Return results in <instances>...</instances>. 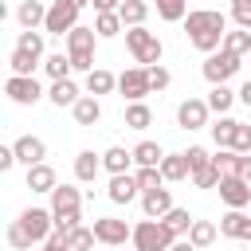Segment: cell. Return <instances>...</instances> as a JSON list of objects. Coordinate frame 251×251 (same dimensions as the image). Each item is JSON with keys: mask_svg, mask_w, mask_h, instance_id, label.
Wrapping results in <instances>:
<instances>
[{"mask_svg": "<svg viewBox=\"0 0 251 251\" xmlns=\"http://www.w3.org/2000/svg\"><path fill=\"white\" fill-rule=\"evenodd\" d=\"M184 31H188V43L204 55L220 51L224 47V35H227V16L216 12V8H192L184 16Z\"/></svg>", "mask_w": 251, "mask_h": 251, "instance_id": "6da1fadb", "label": "cell"}, {"mask_svg": "<svg viewBox=\"0 0 251 251\" xmlns=\"http://www.w3.org/2000/svg\"><path fill=\"white\" fill-rule=\"evenodd\" d=\"M173 239H180V235H176V231H169V224H165V220L145 216V220H137V224H133V251H169V247H173Z\"/></svg>", "mask_w": 251, "mask_h": 251, "instance_id": "7a4b0ae2", "label": "cell"}, {"mask_svg": "<svg viewBox=\"0 0 251 251\" xmlns=\"http://www.w3.org/2000/svg\"><path fill=\"white\" fill-rule=\"evenodd\" d=\"M126 47H129V55L141 63V67H157L161 63V55H165V47H161V39L141 24V27H126Z\"/></svg>", "mask_w": 251, "mask_h": 251, "instance_id": "3957f363", "label": "cell"}, {"mask_svg": "<svg viewBox=\"0 0 251 251\" xmlns=\"http://www.w3.org/2000/svg\"><path fill=\"white\" fill-rule=\"evenodd\" d=\"M239 67H243V59H239V55H231L227 47H220V51L204 55V67H200V71H204V78H208L212 86H220V82H227Z\"/></svg>", "mask_w": 251, "mask_h": 251, "instance_id": "277c9868", "label": "cell"}, {"mask_svg": "<svg viewBox=\"0 0 251 251\" xmlns=\"http://www.w3.org/2000/svg\"><path fill=\"white\" fill-rule=\"evenodd\" d=\"M118 90L126 102H145V94H153V82H149V67H129L118 75Z\"/></svg>", "mask_w": 251, "mask_h": 251, "instance_id": "5b68a950", "label": "cell"}, {"mask_svg": "<svg viewBox=\"0 0 251 251\" xmlns=\"http://www.w3.org/2000/svg\"><path fill=\"white\" fill-rule=\"evenodd\" d=\"M4 94L16 102V106H35L47 90L39 86V78L35 75H8V82H4Z\"/></svg>", "mask_w": 251, "mask_h": 251, "instance_id": "8992f818", "label": "cell"}, {"mask_svg": "<svg viewBox=\"0 0 251 251\" xmlns=\"http://www.w3.org/2000/svg\"><path fill=\"white\" fill-rule=\"evenodd\" d=\"M78 12H82V8H75L71 0H55V4L47 8L43 31H47V35H67V31H75V27H78Z\"/></svg>", "mask_w": 251, "mask_h": 251, "instance_id": "52a82bcc", "label": "cell"}, {"mask_svg": "<svg viewBox=\"0 0 251 251\" xmlns=\"http://www.w3.org/2000/svg\"><path fill=\"white\" fill-rule=\"evenodd\" d=\"M20 224H24V231L35 243H47V235L55 231V212L51 208H24L20 212Z\"/></svg>", "mask_w": 251, "mask_h": 251, "instance_id": "ba28073f", "label": "cell"}, {"mask_svg": "<svg viewBox=\"0 0 251 251\" xmlns=\"http://www.w3.org/2000/svg\"><path fill=\"white\" fill-rule=\"evenodd\" d=\"M208 114H212L208 98H184L176 106V126L180 129H204L208 126Z\"/></svg>", "mask_w": 251, "mask_h": 251, "instance_id": "9c48e42d", "label": "cell"}, {"mask_svg": "<svg viewBox=\"0 0 251 251\" xmlns=\"http://www.w3.org/2000/svg\"><path fill=\"white\" fill-rule=\"evenodd\" d=\"M94 235H98V243H106V247H122L126 239H133V227H129L126 220L98 216V220H94Z\"/></svg>", "mask_w": 251, "mask_h": 251, "instance_id": "30bf717a", "label": "cell"}, {"mask_svg": "<svg viewBox=\"0 0 251 251\" xmlns=\"http://www.w3.org/2000/svg\"><path fill=\"white\" fill-rule=\"evenodd\" d=\"M106 196H110V204H129V200H137V196H141V184H137V176H133V173H114V176H110Z\"/></svg>", "mask_w": 251, "mask_h": 251, "instance_id": "8fae6325", "label": "cell"}, {"mask_svg": "<svg viewBox=\"0 0 251 251\" xmlns=\"http://www.w3.org/2000/svg\"><path fill=\"white\" fill-rule=\"evenodd\" d=\"M220 200H224L227 208H247V204H251V180H243V176H224V180H220Z\"/></svg>", "mask_w": 251, "mask_h": 251, "instance_id": "7c38bea8", "label": "cell"}, {"mask_svg": "<svg viewBox=\"0 0 251 251\" xmlns=\"http://www.w3.org/2000/svg\"><path fill=\"white\" fill-rule=\"evenodd\" d=\"M220 235L251 243V216H243V208H227V212L220 216Z\"/></svg>", "mask_w": 251, "mask_h": 251, "instance_id": "4fadbf2b", "label": "cell"}, {"mask_svg": "<svg viewBox=\"0 0 251 251\" xmlns=\"http://www.w3.org/2000/svg\"><path fill=\"white\" fill-rule=\"evenodd\" d=\"M12 149H16V157H20V165H39L43 157H47V145H43V137H35V133H24V137H16L12 141Z\"/></svg>", "mask_w": 251, "mask_h": 251, "instance_id": "5bb4252c", "label": "cell"}, {"mask_svg": "<svg viewBox=\"0 0 251 251\" xmlns=\"http://www.w3.org/2000/svg\"><path fill=\"white\" fill-rule=\"evenodd\" d=\"M169 208H176V204H173V192H169L165 184H161V188H153V192H141V212H145V216L161 220Z\"/></svg>", "mask_w": 251, "mask_h": 251, "instance_id": "9a60e30c", "label": "cell"}, {"mask_svg": "<svg viewBox=\"0 0 251 251\" xmlns=\"http://www.w3.org/2000/svg\"><path fill=\"white\" fill-rule=\"evenodd\" d=\"M82 208V192L75 188V184H55V192H51V212L59 216V212H78Z\"/></svg>", "mask_w": 251, "mask_h": 251, "instance_id": "2e32d148", "label": "cell"}, {"mask_svg": "<svg viewBox=\"0 0 251 251\" xmlns=\"http://www.w3.org/2000/svg\"><path fill=\"white\" fill-rule=\"evenodd\" d=\"M47 98L63 110V106H75L78 98H82V90L71 82V78H51V86H47Z\"/></svg>", "mask_w": 251, "mask_h": 251, "instance_id": "e0dca14e", "label": "cell"}, {"mask_svg": "<svg viewBox=\"0 0 251 251\" xmlns=\"http://www.w3.org/2000/svg\"><path fill=\"white\" fill-rule=\"evenodd\" d=\"M71 114H75L78 126H98V122H102V102H98L94 94H82V98L71 106Z\"/></svg>", "mask_w": 251, "mask_h": 251, "instance_id": "ac0fdd59", "label": "cell"}, {"mask_svg": "<svg viewBox=\"0 0 251 251\" xmlns=\"http://www.w3.org/2000/svg\"><path fill=\"white\" fill-rule=\"evenodd\" d=\"M98 173H102V153H94V149H82V153L75 157V180L90 184Z\"/></svg>", "mask_w": 251, "mask_h": 251, "instance_id": "d6986e66", "label": "cell"}, {"mask_svg": "<svg viewBox=\"0 0 251 251\" xmlns=\"http://www.w3.org/2000/svg\"><path fill=\"white\" fill-rule=\"evenodd\" d=\"M129 165H137L133 161V149H122V145H110L106 153H102V169L114 176V173H129Z\"/></svg>", "mask_w": 251, "mask_h": 251, "instance_id": "ffe728a7", "label": "cell"}, {"mask_svg": "<svg viewBox=\"0 0 251 251\" xmlns=\"http://www.w3.org/2000/svg\"><path fill=\"white\" fill-rule=\"evenodd\" d=\"M55 184H59V180H55V169H51L47 161H39V165L27 169V188H31V192H55Z\"/></svg>", "mask_w": 251, "mask_h": 251, "instance_id": "44dd1931", "label": "cell"}, {"mask_svg": "<svg viewBox=\"0 0 251 251\" xmlns=\"http://www.w3.org/2000/svg\"><path fill=\"white\" fill-rule=\"evenodd\" d=\"M16 20H20V27H43V20H47V8H43L39 0H20V8H16Z\"/></svg>", "mask_w": 251, "mask_h": 251, "instance_id": "7402d4cb", "label": "cell"}, {"mask_svg": "<svg viewBox=\"0 0 251 251\" xmlns=\"http://www.w3.org/2000/svg\"><path fill=\"white\" fill-rule=\"evenodd\" d=\"M161 176L173 184V180H184V176H192V169H188V157L184 153H165V161H161Z\"/></svg>", "mask_w": 251, "mask_h": 251, "instance_id": "603a6c76", "label": "cell"}, {"mask_svg": "<svg viewBox=\"0 0 251 251\" xmlns=\"http://www.w3.org/2000/svg\"><path fill=\"white\" fill-rule=\"evenodd\" d=\"M94 43H98V31L86 27V24H78L75 31H67V51H71V55H75V51H94Z\"/></svg>", "mask_w": 251, "mask_h": 251, "instance_id": "cb8c5ba5", "label": "cell"}, {"mask_svg": "<svg viewBox=\"0 0 251 251\" xmlns=\"http://www.w3.org/2000/svg\"><path fill=\"white\" fill-rule=\"evenodd\" d=\"M114 86H118V78H114L106 67H94V71H86V94H94V98H98V94H110Z\"/></svg>", "mask_w": 251, "mask_h": 251, "instance_id": "d4e9b609", "label": "cell"}, {"mask_svg": "<svg viewBox=\"0 0 251 251\" xmlns=\"http://www.w3.org/2000/svg\"><path fill=\"white\" fill-rule=\"evenodd\" d=\"M208 129H212V141H216V149H231L239 122H235V118H227V114H220V122H216V126H208Z\"/></svg>", "mask_w": 251, "mask_h": 251, "instance_id": "484cf974", "label": "cell"}, {"mask_svg": "<svg viewBox=\"0 0 251 251\" xmlns=\"http://www.w3.org/2000/svg\"><path fill=\"white\" fill-rule=\"evenodd\" d=\"M118 16H122V24H126V27H141V24H145V16H149V4H145V0H122Z\"/></svg>", "mask_w": 251, "mask_h": 251, "instance_id": "4316f807", "label": "cell"}, {"mask_svg": "<svg viewBox=\"0 0 251 251\" xmlns=\"http://www.w3.org/2000/svg\"><path fill=\"white\" fill-rule=\"evenodd\" d=\"M94 31H98V39H114V35L126 31V24H122L118 12H98L94 16Z\"/></svg>", "mask_w": 251, "mask_h": 251, "instance_id": "83f0119b", "label": "cell"}, {"mask_svg": "<svg viewBox=\"0 0 251 251\" xmlns=\"http://www.w3.org/2000/svg\"><path fill=\"white\" fill-rule=\"evenodd\" d=\"M43 35H47V31H39V27H24V31L16 35V47L27 51V55H35V59H47V55H43Z\"/></svg>", "mask_w": 251, "mask_h": 251, "instance_id": "f1b7e54d", "label": "cell"}, {"mask_svg": "<svg viewBox=\"0 0 251 251\" xmlns=\"http://www.w3.org/2000/svg\"><path fill=\"white\" fill-rule=\"evenodd\" d=\"M235 98H239V90H231L227 82H220V86H212V90H208V106H212L216 114H227V110L235 106Z\"/></svg>", "mask_w": 251, "mask_h": 251, "instance_id": "f546056e", "label": "cell"}, {"mask_svg": "<svg viewBox=\"0 0 251 251\" xmlns=\"http://www.w3.org/2000/svg\"><path fill=\"white\" fill-rule=\"evenodd\" d=\"M216 235H220V227L212 224V220H192V227H188V239L204 251V247H212L216 243Z\"/></svg>", "mask_w": 251, "mask_h": 251, "instance_id": "4dcf8cb0", "label": "cell"}, {"mask_svg": "<svg viewBox=\"0 0 251 251\" xmlns=\"http://www.w3.org/2000/svg\"><path fill=\"white\" fill-rule=\"evenodd\" d=\"M8 67H12V75H35V67H43V59H35V55H27V51L12 47V55H8Z\"/></svg>", "mask_w": 251, "mask_h": 251, "instance_id": "1f68e13d", "label": "cell"}, {"mask_svg": "<svg viewBox=\"0 0 251 251\" xmlns=\"http://www.w3.org/2000/svg\"><path fill=\"white\" fill-rule=\"evenodd\" d=\"M43 71H47V78H71V55H63V51H51L47 59H43Z\"/></svg>", "mask_w": 251, "mask_h": 251, "instance_id": "d6a6232c", "label": "cell"}, {"mask_svg": "<svg viewBox=\"0 0 251 251\" xmlns=\"http://www.w3.org/2000/svg\"><path fill=\"white\" fill-rule=\"evenodd\" d=\"M126 126H129V129H149V126H153V110H149L145 102H129V106H126Z\"/></svg>", "mask_w": 251, "mask_h": 251, "instance_id": "836d02e7", "label": "cell"}, {"mask_svg": "<svg viewBox=\"0 0 251 251\" xmlns=\"http://www.w3.org/2000/svg\"><path fill=\"white\" fill-rule=\"evenodd\" d=\"M133 161H137V165H161V161H165V149H161L157 141H137V145H133Z\"/></svg>", "mask_w": 251, "mask_h": 251, "instance_id": "e575fe53", "label": "cell"}, {"mask_svg": "<svg viewBox=\"0 0 251 251\" xmlns=\"http://www.w3.org/2000/svg\"><path fill=\"white\" fill-rule=\"evenodd\" d=\"M224 47H227L231 55H239V59H243V55H251V31H247V27L227 31V35H224Z\"/></svg>", "mask_w": 251, "mask_h": 251, "instance_id": "d590c367", "label": "cell"}, {"mask_svg": "<svg viewBox=\"0 0 251 251\" xmlns=\"http://www.w3.org/2000/svg\"><path fill=\"white\" fill-rule=\"evenodd\" d=\"M153 8H157V16L169 20V24H180V20L188 16V0H157Z\"/></svg>", "mask_w": 251, "mask_h": 251, "instance_id": "8d00e7d4", "label": "cell"}, {"mask_svg": "<svg viewBox=\"0 0 251 251\" xmlns=\"http://www.w3.org/2000/svg\"><path fill=\"white\" fill-rule=\"evenodd\" d=\"M137 184H141V192H153V188H161L165 184V176H161V165H137Z\"/></svg>", "mask_w": 251, "mask_h": 251, "instance_id": "74e56055", "label": "cell"}, {"mask_svg": "<svg viewBox=\"0 0 251 251\" xmlns=\"http://www.w3.org/2000/svg\"><path fill=\"white\" fill-rule=\"evenodd\" d=\"M67 243H71V251H90L94 243H98V235H94V227H71L67 231Z\"/></svg>", "mask_w": 251, "mask_h": 251, "instance_id": "f35d334b", "label": "cell"}, {"mask_svg": "<svg viewBox=\"0 0 251 251\" xmlns=\"http://www.w3.org/2000/svg\"><path fill=\"white\" fill-rule=\"evenodd\" d=\"M239 157H243V153H235V149H216L212 161H216V169H220L224 176H239Z\"/></svg>", "mask_w": 251, "mask_h": 251, "instance_id": "ab89813d", "label": "cell"}, {"mask_svg": "<svg viewBox=\"0 0 251 251\" xmlns=\"http://www.w3.org/2000/svg\"><path fill=\"white\" fill-rule=\"evenodd\" d=\"M220 180H224V173L216 169V161H208L204 169L192 173V184H196V188H220Z\"/></svg>", "mask_w": 251, "mask_h": 251, "instance_id": "60d3db41", "label": "cell"}, {"mask_svg": "<svg viewBox=\"0 0 251 251\" xmlns=\"http://www.w3.org/2000/svg\"><path fill=\"white\" fill-rule=\"evenodd\" d=\"M161 220H165V224H169V231H176V235H188V227H192V216H188V208H169Z\"/></svg>", "mask_w": 251, "mask_h": 251, "instance_id": "b9f144b4", "label": "cell"}, {"mask_svg": "<svg viewBox=\"0 0 251 251\" xmlns=\"http://www.w3.org/2000/svg\"><path fill=\"white\" fill-rule=\"evenodd\" d=\"M4 235H8V247H16V251H31V243H35V239L24 231V224H20V220H12Z\"/></svg>", "mask_w": 251, "mask_h": 251, "instance_id": "7bdbcfd3", "label": "cell"}, {"mask_svg": "<svg viewBox=\"0 0 251 251\" xmlns=\"http://www.w3.org/2000/svg\"><path fill=\"white\" fill-rule=\"evenodd\" d=\"M231 20H235V27L251 31V0H231Z\"/></svg>", "mask_w": 251, "mask_h": 251, "instance_id": "ee69618b", "label": "cell"}, {"mask_svg": "<svg viewBox=\"0 0 251 251\" xmlns=\"http://www.w3.org/2000/svg\"><path fill=\"white\" fill-rule=\"evenodd\" d=\"M184 157H188V169H192V173H196V169H204V165L212 161V153H208L204 145H188V149H184Z\"/></svg>", "mask_w": 251, "mask_h": 251, "instance_id": "f6af8a7d", "label": "cell"}, {"mask_svg": "<svg viewBox=\"0 0 251 251\" xmlns=\"http://www.w3.org/2000/svg\"><path fill=\"white\" fill-rule=\"evenodd\" d=\"M231 149H235V153H251V126H243V122H239V129H235V141H231Z\"/></svg>", "mask_w": 251, "mask_h": 251, "instance_id": "bcb514c9", "label": "cell"}, {"mask_svg": "<svg viewBox=\"0 0 251 251\" xmlns=\"http://www.w3.org/2000/svg\"><path fill=\"white\" fill-rule=\"evenodd\" d=\"M67 55H71V51H67ZM71 67H75V71H94V51H75V55H71Z\"/></svg>", "mask_w": 251, "mask_h": 251, "instance_id": "7dc6e473", "label": "cell"}, {"mask_svg": "<svg viewBox=\"0 0 251 251\" xmlns=\"http://www.w3.org/2000/svg\"><path fill=\"white\" fill-rule=\"evenodd\" d=\"M149 82H153V90H165V86L173 82V75H169V71L157 63V67H149Z\"/></svg>", "mask_w": 251, "mask_h": 251, "instance_id": "c3c4849f", "label": "cell"}, {"mask_svg": "<svg viewBox=\"0 0 251 251\" xmlns=\"http://www.w3.org/2000/svg\"><path fill=\"white\" fill-rule=\"evenodd\" d=\"M55 227H59V231L78 227V212H59V216H55Z\"/></svg>", "mask_w": 251, "mask_h": 251, "instance_id": "681fc988", "label": "cell"}, {"mask_svg": "<svg viewBox=\"0 0 251 251\" xmlns=\"http://www.w3.org/2000/svg\"><path fill=\"white\" fill-rule=\"evenodd\" d=\"M16 161H20V157H16V149H12V145H4V149H0V173H8Z\"/></svg>", "mask_w": 251, "mask_h": 251, "instance_id": "f907efd6", "label": "cell"}, {"mask_svg": "<svg viewBox=\"0 0 251 251\" xmlns=\"http://www.w3.org/2000/svg\"><path fill=\"white\" fill-rule=\"evenodd\" d=\"M122 0H94V12H118Z\"/></svg>", "mask_w": 251, "mask_h": 251, "instance_id": "816d5d0a", "label": "cell"}, {"mask_svg": "<svg viewBox=\"0 0 251 251\" xmlns=\"http://www.w3.org/2000/svg\"><path fill=\"white\" fill-rule=\"evenodd\" d=\"M169 251H200V247H196V243L184 235V239H173V247H169Z\"/></svg>", "mask_w": 251, "mask_h": 251, "instance_id": "f5cc1de1", "label": "cell"}, {"mask_svg": "<svg viewBox=\"0 0 251 251\" xmlns=\"http://www.w3.org/2000/svg\"><path fill=\"white\" fill-rule=\"evenodd\" d=\"M239 176H243V180H251V153H243V157H239Z\"/></svg>", "mask_w": 251, "mask_h": 251, "instance_id": "db71d44e", "label": "cell"}, {"mask_svg": "<svg viewBox=\"0 0 251 251\" xmlns=\"http://www.w3.org/2000/svg\"><path fill=\"white\" fill-rule=\"evenodd\" d=\"M239 102H243V106H247V110H251V78H247V82H243V86H239Z\"/></svg>", "mask_w": 251, "mask_h": 251, "instance_id": "11a10c76", "label": "cell"}, {"mask_svg": "<svg viewBox=\"0 0 251 251\" xmlns=\"http://www.w3.org/2000/svg\"><path fill=\"white\" fill-rule=\"evenodd\" d=\"M43 251H67V247H59V243H43Z\"/></svg>", "mask_w": 251, "mask_h": 251, "instance_id": "9f6ffc18", "label": "cell"}, {"mask_svg": "<svg viewBox=\"0 0 251 251\" xmlns=\"http://www.w3.org/2000/svg\"><path fill=\"white\" fill-rule=\"evenodd\" d=\"M71 4H75V8H86V4H94V0H71Z\"/></svg>", "mask_w": 251, "mask_h": 251, "instance_id": "6f0895ef", "label": "cell"}, {"mask_svg": "<svg viewBox=\"0 0 251 251\" xmlns=\"http://www.w3.org/2000/svg\"><path fill=\"white\" fill-rule=\"evenodd\" d=\"M247 59H251V55H247Z\"/></svg>", "mask_w": 251, "mask_h": 251, "instance_id": "680465c9", "label": "cell"}]
</instances>
